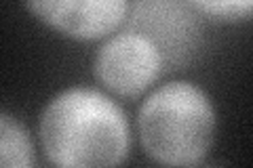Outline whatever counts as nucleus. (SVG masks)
I'll list each match as a JSON object with an SVG mask.
<instances>
[{
    "label": "nucleus",
    "instance_id": "obj_1",
    "mask_svg": "<svg viewBox=\"0 0 253 168\" xmlns=\"http://www.w3.org/2000/svg\"><path fill=\"white\" fill-rule=\"evenodd\" d=\"M41 143L46 160L61 168L116 166L129 154V122L104 93L68 89L44 107Z\"/></svg>",
    "mask_w": 253,
    "mask_h": 168
},
{
    "label": "nucleus",
    "instance_id": "obj_2",
    "mask_svg": "<svg viewBox=\"0 0 253 168\" xmlns=\"http://www.w3.org/2000/svg\"><path fill=\"white\" fill-rule=\"evenodd\" d=\"M144 151L165 166H196L215 137L209 97L190 82H169L144 101L137 118Z\"/></svg>",
    "mask_w": 253,
    "mask_h": 168
},
{
    "label": "nucleus",
    "instance_id": "obj_3",
    "mask_svg": "<svg viewBox=\"0 0 253 168\" xmlns=\"http://www.w3.org/2000/svg\"><path fill=\"white\" fill-rule=\"evenodd\" d=\"M161 53L156 44L139 34H118L95 55V78L118 97H137L150 89L161 74Z\"/></svg>",
    "mask_w": 253,
    "mask_h": 168
},
{
    "label": "nucleus",
    "instance_id": "obj_4",
    "mask_svg": "<svg viewBox=\"0 0 253 168\" xmlns=\"http://www.w3.org/2000/svg\"><path fill=\"white\" fill-rule=\"evenodd\" d=\"M38 21L74 40H99L121 26L126 0H26Z\"/></svg>",
    "mask_w": 253,
    "mask_h": 168
},
{
    "label": "nucleus",
    "instance_id": "obj_5",
    "mask_svg": "<svg viewBox=\"0 0 253 168\" xmlns=\"http://www.w3.org/2000/svg\"><path fill=\"white\" fill-rule=\"evenodd\" d=\"M34 164V147L19 120L0 111V166L28 168Z\"/></svg>",
    "mask_w": 253,
    "mask_h": 168
},
{
    "label": "nucleus",
    "instance_id": "obj_6",
    "mask_svg": "<svg viewBox=\"0 0 253 168\" xmlns=\"http://www.w3.org/2000/svg\"><path fill=\"white\" fill-rule=\"evenodd\" d=\"M188 2L219 21H247L253 11V0H188Z\"/></svg>",
    "mask_w": 253,
    "mask_h": 168
}]
</instances>
